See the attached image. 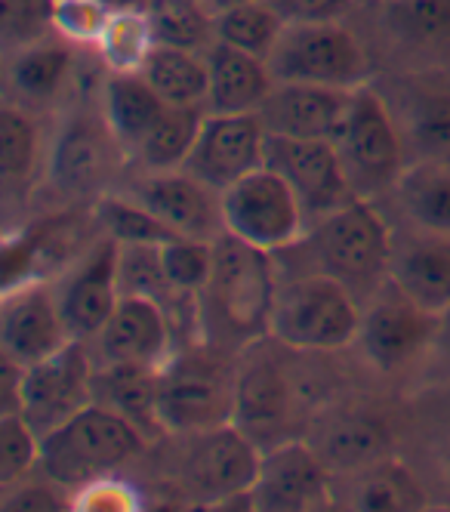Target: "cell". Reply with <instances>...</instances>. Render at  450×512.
<instances>
[{"instance_id":"cell-1","label":"cell","mask_w":450,"mask_h":512,"mask_svg":"<svg viewBox=\"0 0 450 512\" xmlns=\"http://www.w3.org/2000/svg\"><path fill=\"white\" fill-rule=\"evenodd\" d=\"M272 256L232 232L216 238L213 272L198 297V331L210 346L238 349L269 337L281 287Z\"/></svg>"},{"instance_id":"cell-2","label":"cell","mask_w":450,"mask_h":512,"mask_svg":"<svg viewBox=\"0 0 450 512\" xmlns=\"http://www.w3.org/2000/svg\"><path fill=\"white\" fill-rule=\"evenodd\" d=\"M148 448V435L118 414L115 408L93 401L71 420L41 438V472L47 482L62 485L68 494L115 475Z\"/></svg>"},{"instance_id":"cell-3","label":"cell","mask_w":450,"mask_h":512,"mask_svg":"<svg viewBox=\"0 0 450 512\" xmlns=\"http://www.w3.org/2000/svg\"><path fill=\"white\" fill-rule=\"evenodd\" d=\"M306 241L312 247L315 272L343 281L355 297L373 294L380 281L392 275L395 244L389 226L380 210L361 195L309 226Z\"/></svg>"},{"instance_id":"cell-4","label":"cell","mask_w":450,"mask_h":512,"mask_svg":"<svg viewBox=\"0 0 450 512\" xmlns=\"http://www.w3.org/2000/svg\"><path fill=\"white\" fill-rule=\"evenodd\" d=\"M361 321L358 297L343 281L309 272L278 287L269 337L299 352H333L358 343Z\"/></svg>"},{"instance_id":"cell-5","label":"cell","mask_w":450,"mask_h":512,"mask_svg":"<svg viewBox=\"0 0 450 512\" xmlns=\"http://www.w3.org/2000/svg\"><path fill=\"white\" fill-rule=\"evenodd\" d=\"M235 377L210 349H182L158 371V417L164 432L195 435L232 423Z\"/></svg>"},{"instance_id":"cell-6","label":"cell","mask_w":450,"mask_h":512,"mask_svg":"<svg viewBox=\"0 0 450 512\" xmlns=\"http://www.w3.org/2000/svg\"><path fill=\"white\" fill-rule=\"evenodd\" d=\"M222 219L225 232L269 253L296 247L309 232L303 201L269 164L256 167L222 192Z\"/></svg>"},{"instance_id":"cell-7","label":"cell","mask_w":450,"mask_h":512,"mask_svg":"<svg viewBox=\"0 0 450 512\" xmlns=\"http://www.w3.org/2000/svg\"><path fill=\"white\" fill-rule=\"evenodd\" d=\"M275 81L358 90L367 84V56L340 22H290L269 56Z\"/></svg>"},{"instance_id":"cell-8","label":"cell","mask_w":450,"mask_h":512,"mask_svg":"<svg viewBox=\"0 0 450 512\" xmlns=\"http://www.w3.org/2000/svg\"><path fill=\"white\" fill-rule=\"evenodd\" d=\"M404 145V133L383 96L358 87L352 93L343 133L336 136V149L355 195H377L398 186L404 176Z\"/></svg>"},{"instance_id":"cell-9","label":"cell","mask_w":450,"mask_h":512,"mask_svg":"<svg viewBox=\"0 0 450 512\" xmlns=\"http://www.w3.org/2000/svg\"><path fill=\"white\" fill-rule=\"evenodd\" d=\"M262 466V451L253 438L225 423L207 432H195L179 463V482L198 503L219 506L229 497L253 491Z\"/></svg>"},{"instance_id":"cell-10","label":"cell","mask_w":450,"mask_h":512,"mask_svg":"<svg viewBox=\"0 0 450 512\" xmlns=\"http://www.w3.org/2000/svg\"><path fill=\"white\" fill-rule=\"evenodd\" d=\"M93 377L96 368L84 340H71L56 355L22 368L19 414L44 438L78 411L93 405L96 401Z\"/></svg>"},{"instance_id":"cell-11","label":"cell","mask_w":450,"mask_h":512,"mask_svg":"<svg viewBox=\"0 0 450 512\" xmlns=\"http://www.w3.org/2000/svg\"><path fill=\"white\" fill-rule=\"evenodd\" d=\"M266 164L290 182L296 198L303 201L309 226H315L321 216L355 198V189L346 176L340 149H336L333 139L269 136Z\"/></svg>"},{"instance_id":"cell-12","label":"cell","mask_w":450,"mask_h":512,"mask_svg":"<svg viewBox=\"0 0 450 512\" xmlns=\"http://www.w3.org/2000/svg\"><path fill=\"white\" fill-rule=\"evenodd\" d=\"M333 500V469L306 442H278L262 451L253 506L259 512H312Z\"/></svg>"},{"instance_id":"cell-13","label":"cell","mask_w":450,"mask_h":512,"mask_svg":"<svg viewBox=\"0 0 450 512\" xmlns=\"http://www.w3.org/2000/svg\"><path fill=\"white\" fill-rule=\"evenodd\" d=\"M74 337L59 309L56 290L44 281H25L4 290L0 303V346L4 358H13L22 368L56 355Z\"/></svg>"},{"instance_id":"cell-14","label":"cell","mask_w":450,"mask_h":512,"mask_svg":"<svg viewBox=\"0 0 450 512\" xmlns=\"http://www.w3.org/2000/svg\"><path fill=\"white\" fill-rule=\"evenodd\" d=\"M269 130L256 112L250 115H210L204 118L201 136L182 170H189L216 192L229 186L256 167L266 164Z\"/></svg>"},{"instance_id":"cell-15","label":"cell","mask_w":450,"mask_h":512,"mask_svg":"<svg viewBox=\"0 0 450 512\" xmlns=\"http://www.w3.org/2000/svg\"><path fill=\"white\" fill-rule=\"evenodd\" d=\"M121 244L115 238H102L84 260L74 266L59 284L56 297L68 334L74 340H96L108 324L111 312L121 303Z\"/></svg>"},{"instance_id":"cell-16","label":"cell","mask_w":450,"mask_h":512,"mask_svg":"<svg viewBox=\"0 0 450 512\" xmlns=\"http://www.w3.org/2000/svg\"><path fill=\"white\" fill-rule=\"evenodd\" d=\"M438 331V315L423 309L395 287V297L373 303L361 321V352L383 374H398L414 364Z\"/></svg>"},{"instance_id":"cell-17","label":"cell","mask_w":450,"mask_h":512,"mask_svg":"<svg viewBox=\"0 0 450 512\" xmlns=\"http://www.w3.org/2000/svg\"><path fill=\"white\" fill-rule=\"evenodd\" d=\"M133 198L161 216L176 235L216 241L225 232L222 192H216L189 170H145V179L133 189Z\"/></svg>"},{"instance_id":"cell-18","label":"cell","mask_w":450,"mask_h":512,"mask_svg":"<svg viewBox=\"0 0 450 512\" xmlns=\"http://www.w3.org/2000/svg\"><path fill=\"white\" fill-rule=\"evenodd\" d=\"M102 364H142L161 371L176 355L170 312L139 294H121L118 309L111 312L102 334L96 337Z\"/></svg>"},{"instance_id":"cell-19","label":"cell","mask_w":450,"mask_h":512,"mask_svg":"<svg viewBox=\"0 0 450 512\" xmlns=\"http://www.w3.org/2000/svg\"><path fill=\"white\" fill-rule=\"evenodd\" d=\"M355 90L321 87V84H296L275 81L269 99L262 102L259 118L269 136L293 139H333L343 133L349 105Z\"/></svg>"},{"instance_id":"cell-20","label":"cell","mask_w":450,"mask_h":512,"mask_svg":"<svg viewBox=\"0 0 450 512\" xmlns=\"http://www.w3.org/2000/svg\"><path fill=\"white\" fill-rule=\"evenodd\" d=\"M293 392L284 371L266 355H253L235 377V414L232 423L241 426L253 442L278 445L290 423Z\"/></svg>"},{"instance_id":"cell-21","label":"cell","mask_w":450,"mask_h":512,"mask_svg":"<svg viewBox=\"0 0 450 512\" xmlns=\"http://www.w3.org/2000/svg\"><path fill=\"white\" fill-rule=\"evenodd\" d=\"M124 149L118 145L115 133H111L105 115L96 121L90 115H78L65 124L53 145L50 173L68 192H96L102 179L111 173V155Z\"/></svg>"},{"instance_id":"cell-22","label":"cell","mask_w":450,"mask_h":512,"mask_svg":"<svg viewBox=\"0 0 450 512\" xmlns=\"http://www.w3.org/2000/svg\"><path fill=\"white\" fill-rule=\"evenodd\" d=\"M210 68V93H207V112L210 115H250L259 112L262 102L269 99L275 87V75L269 59H259L238 47L213 41L207 50Z\"/></svg>"},{"instance_id":"cell-23","label":"cell","mask_w":450,"mask_h":512,"mask_svg":"<svg viewBox=\"0 0 450 512\" xmlns=\"http://www.w3.org/2000/svg\"><path fill=\"white\" fill-rule=\"evenodd\" d=\"M392 284L404 297L441 315L450 309V235L426 232L407 238L392 256Z\"/></svg>"},{"instance_id":"cell-24","label":"cell","mask_w":450,"mask_h":512,"mask_svg":"<svg viewBox=\"0 0 450 512\" xmlns=\"http://www.w3.org/2000/svg\"><path fill=\"white\" fill-rule=\"evenodd\" d=\"M164 96L145 81L142 71H108L102 84V115L115 133L124 158H136L139 145L167 112Z\"/></svg>"},{"instance_id":"cell-25","label":"cell","mask_w":450,"mask_h":512,"mask_svg":"<svg viewBox=\"0 0 450 512\" xmlns=\"http://www.w3.org/2000/svg\"><path fill=\"white\" fill-rule=\"evenodd\" d=\"M321 460L336 472H358L367 469L373 463H380L389 457L392 448V432L386 426V420L364 414V411H346L330 417L321 432L318 442L312 445Z\"/></svg>"},{"instance_id":"cell-26","label":"cell","mask_w":450,"mask_h":512,"mask_svg":"<svg viewBox=\"0 0 450 512\" xmlns=\"http://www.w3.org/2000/svg\"><path fill=\"white\" fill-rule=\"evenodd\" d=\"M96 401L133 420L148 438L164 432L158 417V371L142 364H102L93 377Z\"/></svg>"},{"instance_id":"cell-27","label":"cell","mask_w":450,"mask_h":512,"mask_svg":"<svg viewBox=\"0 0 450 512\" xmlns=\"http://www.w3.org/2000/svg\"><path fill=\"white\" fill-rule=\"evenodd\" d=\"M142 75L170 105H207L210 68L204 50L158 44L142 65Z\"/></svg>"},{"instance_id":"cell-28","label":"cell","mask_w":450,"mask_h":512,"mask_svg":"<svg viewBox=\"0 0 450 512\" xmlns=\"http://www.w3.org/2000/svg\"><path fill=\"white\" fill-rule=\"evenodd\" d=\"M204 118H207L204 105H167V112L161 115V121L152 127V133L145 136V142L136 152L142 170L148 173L182 170L201 136Z\"/></svg>"},{"instance_id":"cell-29","label":"cell","mask_w":450,"mask_h":512,"mask_svg":"<svg viewBox=\"0 0 450 512\" xmlns=\"http://www.w3.org/2000/svg\"><path fill=\"white\" fill-rule=\"evenodd\" d=\"M352 506L361 512H414L426 509V491L417 475L398 460H380L367 469L352 472Z\"/></svg>"},{"instance_id":"cell-30","label":"cell","mask_w":450,"mask_h":512,"mask_svg":"<svg viewBox=\"0 0 450 512\" xmlns=\"http://www.w3.org/2000/svg\"><path fill=\"white\" fill-rule=\"evenodd\" d=\"M108 71H142V65L158 47L155 19L148 7L111 10L99 41L93 44Z\"/></svg>"},{"instance_id":"cell-31","label":"cell","mask_w":450,"mask_h":512,"mask_svg":"<svg viewBox=\"0 0 450 512\" xmlns=\"http://www.w3.org/2000/svg\"><path fill=\"white\" fill-rule=\"evenodd\" d=\"M71 68H74L71 44L56 34V38H41L34 44H25L16 53L10 65V81L22 99L47 102L68 81Z\"/></svg>"},{"instance_id":"cell-32","label":"cell","mask_w":450,"mask_h":512,"mask_svg":"<svg viewBox=\"0 0 450 512\" xmlns=\"http://www.w3.org/2000/svg\"><path fill=\"white\" fill-rule=\"evenodd\" d=\"M287 28V19L266 0H247L241 7L222 10L213 16V38L253 53L259 59H269Z\"/></svg>"},{"instance_id":"cell-33","label":"cell","mask_w":450,"mask_h":512,"mask_svg":"<svg viewBox=\"0 0 450 512\" xmlns=\"http://www.w3.org/2000/svg\"><path fill=\"white\" fill-rule=\"evenodd\" d=\"M395 189L417 226H423L426 232L450 235V164L447 161H423L420 167L404 170Z\"/></svg>"},{"instance_id":"cell-34","label":"cell","mask_w":450,"mask_h":512,"mask_svg":"<svg viewBox=\"0 0 450 512\" xmlns=\"http://www.w3.org/2000/svg\"><path fill=\"white\" fill-rule=\"evenodd\" d=\"M96 219L108 238L118 244H167L176 232L136 198H99Z\"/></svg>"},{"instance_id":"cell-35","label":"cell","mask_w":450,"mask_h":512,"mask_svg":"<svg viewBox=\"0 0 450 512\" xmlns=\"http://www.w3.org/2000/svg\"><path fill=\"white\" fill-rule=\"evenodd\" d=\"M404 142L420 149L429 161H444L450 155V93L426 90L407 112Z\"/></svg>"},{"instance_id":"cell-36","label":"cell","mask_w":450,"mask_h":512,"mask_svg":"<svg viewBox=\"0 0 450 512\" xmlns=\"http://www.w3.org/2000/svg\"><path fill=\"white\" fill-rule=\"evenodd\" d=\"M216 260V241H201V238H185L176 235L167 244H161V263L164 272L173 284L176 294L198 300L201 290L210 281Z\"/></svg>"},{"instance_id":"cell-37","label":"cell","mask_w":450,"mask_h":512,"mask_svg":"<svg viewBox=\"0 0 450 512\" xmlns=\"http://www.w3.org/2000/svg\"><path fill=\"white\" fill-rule=\"evenodd\" d=\"M386 22L410 44H450V0H389Z\"/></svg>"},{"instance_id":"cell-38","label":"cell","mask_w":450,"mask_h":512,"mask_svg":"<svg viewBox=\"0 0 450 512\" xmlns=\"http://www.w3.org/2000/svg\"><path fill=\"white\" fill-rule=\"evenodd\" d=\"M152 19L158 44L207 50L213 38V13L204 4H170V0H152Z\"/></svg>"},{"instance_id":"cell-39","label":"cell","mask_w":450,"mask_h":512,"mask_svg":"<svg viewBox=\"0 0 450 512\" xmlns=\"http://www.w3.org/2000/svg\"><path fill=\"white\" fill-rule=\"evenodd\" d=\"M37 155H41V139H37L34 121L22 108L4 105V112H0V170H4V179H31Z\"/></svg>"},{"instance_id":"cell-40","label":"cell","mask_w":450,"mask_h":512,"mask_svg":"<svg viewBox=\"0 0 450 512\" xmlns=\"http://www.w3.org/2000/svg\"><path fill=\"white\" fill-rule=\"evenodd\" d=\"M37 463H41V435L19 411H7L0 417V485L13 488Z\"/></svg>"},{"instance_id":"cell-41","label":"cell","mask_w":450,"mask_h":512,"mask_svg":"<svg viewBox=\"0 0 450 512\" xmlns=\"http://www.w3.org/2000/svg\"><path fill=\"white\" fill-rule=\"evenodd\" d=\"M108 16V0H53V31L68 44H96Z\"/></svg>"},{"instance_id":"cell-42","label":"cell","mask_w":450,"mask_h":512,"mask_svg":"<svg viewBox=\"0 0 450 512\" xmlns=\"http://www.w3.org/2000/svg\"><path fill=\"white\" fill-rule=\"evenodd\" d=\"M0 19L7 41L34 44L53 28V0H0Z\"/></svg>"},{"instance_id":"cell-43","label":"cell","mask_w":450,"mask_h":512,"mask_svg":"<svg viewBox=\"0 0 450 512\" xmlns=\"http://www.w3.org/2000/svg\"><path fill=\"white\" fill-rule=\"evenodd\" d=\"M71 509H81V512H136V509H142V500L130 482L118 479V475H105V479H96V482L74 491Z\"/></svg>"},{"instance_id":"cell-44","label":"cell","mask_w":450,"mask_h":512,"mask_svg":"<svg viewBox=\"0 0 450 512\" xmlns=\"http://www.w3.org/2000/svg\"><path fill=\"white\" fill-rule=\"evenodd\" d=\"M266 4H272L290 25V22H336L343 13H349L352 0H266Z\"/></svg>"},{"instance_id":"cell-45","label":"cell","mask_w":450,"mask_h":512,"mask_svg":"<svg viewBox=\"0 0 450 512\" xmlns=\"http://www.w3.org/2000/svg\"><path fill=\"white\" fill-rule=\"evenodd\" d=\"M4 509L10 512H31V509H71V500H65V488L50 482V485H22L16 494L4 500Z\"/></svg>"},{"instance_id":"cell-46","label":"cell","mask_w":450,"mask_h":512,"mask_svg":"<svg viewBox=\"0 0 450 512\" xmlns=\"http://www.w3.org/2000/svg\"><path fill=\"white\" fill-rule=\"evenodd\" d=\"M241 4H247V0H207V10L216 16L222 10H232V7H241Z\"/></svg>"},{"instance_id":"cell-47","label":"cell","mask_w":450,"mask_h":512,"mask_svg":"<svg viewBox=\"0 0 450 512\" xmlns=\"http://www.w3.org/2000/svg\"><path fill=\"white\" fill-rule=\"evenodd\" d=\"M170 4H204L207 7V0H170Z\"/></svg>"},{"instance_id":"cell-48","label":"cell","mask_w":450,"mask_h":512,"mask_svg":"<svg viewBox=\"0 0 450 512\" xmlns=\"http://www.w3.org/2000/svg\"><path fill=\"white\" fill-rule=\"evenodd\" d=\"M447 485H450V460H447Z\"/></svg>"}]
</instances>
